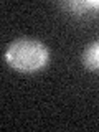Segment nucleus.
Returning <instances> with one entry per match:
<instances>
[{
	"mask_svg": "<svg viewBox=\"0 0 99 132\" xmlns=\"http://www.w3.org/2000/svg\"><path fill=\"white\" fill-rule=\"evenodd\" d=\"M5 60L10 66L20 71H36L48 61V48L31 38L13 41L5 51Z\"/></svg>",
	"mask_w": 99,
	"mask_h": 132,
	"instance_id": "1",
	"label": "nucleus"
},
{
	"mask_svg": "<svg viewBox=\"0 0 99 132\" xmlns=\"http://www.w3.org/2000/svg\"><path fill=\"white\" fill-rule=\"evenodd\" d=\"M82 64L88 69H99V41H94L84 48Z\"/></svg>",
	"mask_w": 99,
	"mask_h": 132,
	"instance_id": "2",
	"label": "nucleus"
}]
</instances>
